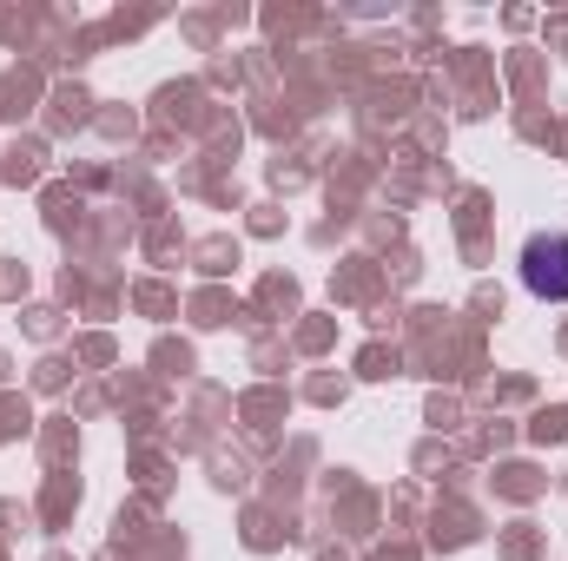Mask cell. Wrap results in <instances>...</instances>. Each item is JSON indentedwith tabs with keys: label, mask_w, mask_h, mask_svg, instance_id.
Here are the masks:
<instances>
[{
	"label": "cell",
	"mask_w": 568,
	"mask_h": 561,
	"mask_svg": "<svg viewBox=\"0 0 568 561\" xmlns=\"http://www.w3.org/2000/svg\"><path fill=\"white\" fill-rule=\"evenodd\" d=\"M523 284H529L536 297L562 304L568 297V238H529V252H523Z\"/></svg>",
	"instance_id": "cell-1"
}]
</instances>
